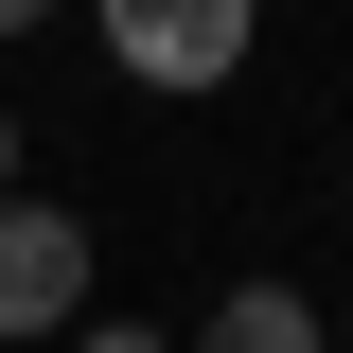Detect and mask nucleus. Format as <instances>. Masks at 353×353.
Instances as JSON below:
<instances>
[{"instance_id":"nucleus-1","label":"nucleus","mask_w":353,"mask_h":353,"mask_svg":"<svg viewBox=\"0 0 353 353\" xmlns=\"http://www.w3.org/2000/svg\"><path fill=\"white\" fill-rule=\"evenodd\" d=\"M106 71H141V88H230V71H248V0H106Z\"/></svg>"},{"instance_id":"nucleus-2","label":"nucleus","mask_w":353,"mask_h":353,"mask_svg":"<svg viewBox=\"0 0 353 353\" xmlns=\"http://www.w3.org/2000/svg\"><path fill=\"white\" fill-rule=\"evenodd\" d=\"M88 318V212L0 194V336H71Z\"/></svg>"},{"instance_id":"nucleus-3","label":"nucleus","mask_w":353,"mask_h":353,"mask_svg":"<svg viewBox=\"0 0 353 353\" xmlns=\"http://www.w3.org/2000/svg\"><path fill=\"white\" fill-rule=\"evenodd\" d=\"M194 353H318V301H301V283H230Z\"/></svg>"},{"instance_id":"nucleus-4","label":"nucleus","mask_w":353,"mask_h":353,"mask_svg":"<svg viewBox=\"0 0 353 353\" xmlns=\"http://www.w3.org/2000/svg\"><path fill=\"white\" fill-rule=\"evenodd\" d=\"M71 353H176L159 318H71Z\"/></svg>"},{"instance_id":"nucleus-5","label":"nucleus","mask_w":353,"mask_h":353,"mask_svg":"<svg viewBox=\"0 0 353 353\" xmlns=\"http://www.w3.org/2000/svg\"><path fill=\"white\" fill-rule=\"evenodd\" d=\"M36 18H53V0H0V36H36Z\"/></svg>"},{"instance_id":"nucleus-6","label":"nucleus","mask_w":353,"mask_h":353,"mask_svg":"<svg viewBox=\"0 0 353 353\" xmlns=\"http://www.w3.org/2000/svg\"><path fill=\"white\" fill-rule=\"evenodd\" d=\"M0 194H18V106H0Z\"/></svg>"}]
</instances>
